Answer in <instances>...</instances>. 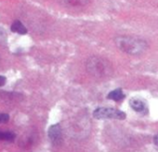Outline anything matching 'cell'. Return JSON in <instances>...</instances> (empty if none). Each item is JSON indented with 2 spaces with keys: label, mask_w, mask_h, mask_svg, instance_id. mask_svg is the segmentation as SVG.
<instances>
[{
  "label": "cell",
  "mask_w": 158,
  "mask_h": 152,
  "mask_svg": "<svg viewBox=\"0 0 158 152\" xmlns=\"http://www.w3.org/2000/svg\"><path fill=\"white\" fill-rule=\"evenodd\" d=\"M117 47L129 55L139 56L148 49V43L139 37L133 36H118L115 38Z\"/></svg>",
  "instance_id": "1"
},
{
  "label": "cell",
  "mask_w": 158,
  "mask_h": 152,
  "mask_svg": "<svg viewBox=\"0 0 158 152\" xmlns=\"http://www.w3.org/2000/svg\"><path fill=\"white\" fill-rule=\"evenodd\" d=\"M87 72L97 79H105L112 75L113 67L112 64L105 58L91 57L86 63Z\"/></svg>",
  "instance_id": "2"
},
{
  "label": "cell",
  "mask_w": 158,
  "mask_h": 152,
  "mask_svg": "<svg viewBox=\"0 0 158 152\" xmlns=\"http://www.w3.org/2000/svg\"><path fill=\"white\" fill-rule=\"evenodd\" d=\"M93 116L96 120H106V119L124 120L126 118L125 112L116 110L114 108H106V107L97 108L94 111Z\"/></svg>",
  "instance_id": "3"
},
{
  "label": "cell",
  "mask_w": 158,
  "mask_h": 152,
  "mask_svg": "<svg viewBox=\"0 0 158 152\" xmlns=\"http://www.w3.org/2000/svg\"><path fill=\"white\" fill-rule=\"evenodd\" d=\"M48 137L51 142L55 145H58L62 141V131L59 124H54L50 126L48 130Z\"/></svg>",
  "instance_id": "4"
},
{
  "label": "cell",
  "mask_w": 158,
  "mask_h": 152,
  "mask_svg": "<svg viewBox=\"0 0 158 152\" xmlns=\"http://www.w3.org/2000/svg\"><path fill=\"white\" fill-rule=\"evenodd\" d=\"M130 105L131 109L139 113H144L147 111V105L146 103L140 98H131L130 100Z\"/></svg>",
  "instance_id": "5"
},
{
  "label": "cell",
  "mask_w": 158,
  "mask_h": 152,
  "mask_svg": "<svg viewBox=\"0 0 158 152\" xmlns=\"http://www.w3.org/2000/svg\"><path fill=\"white\" fill-rule=\"evenodd\" d=\"M60 1L62 5L66 7H85L90 3L89 0H60Z\"/></svg>",
  "instance_id": "6"
},
{
  "label": "cell",
  "mask_w": 158,
  "mask_h": 152,
  "mask_svg": "<svg viewBox=\"0 0 158 152\" xmlns=\"http://www.w3.org/2000/svg\"><path fill=\"white\" fill-rule=\"evenodd\" d=\"M107 98L115 100V101H121L122 99L125 98V95L123 94V92H122V90L120 88H118L116 90L111 91L107 95Z\"/></svg>",
  "instance_id": "7"
},
{
  "label": "cell",
  "mask_w": 158,
  "mask_h": 152,
  "mask_svg": "<svg viewBox=\"0 0 158 152\" xmlns=\"http://www.w3.org/2000/svg\"><path fill=\"white\" fill-rule=\"evenodd\" d=\"M11 31L19 34H25L27 33V29L26 27L19 21V20H15L12 25H11Z\"/></svg>",
  "instance_id": "8"
},
{
  "label": "cell",
  "mask_w": 158,
  "mask_h": 152,
  "mask_svg": "<svg viewBox=\"0 0 158 152\" xmlns=\"http://www.w3.org/2000/svg\"><path fill=\"white\" fill-rule=\"evenodd\" d=\"M15 139V135L11 132H0V140L13 141Z\"/></svg>",
  "instance_id": "9"
},
{
  "label": "cell",
  "mask_w": 158,
  "mask_h": 152,
  "mask_svg": "<svg viewBox=\"0 0 158 152\" xmlns=\"http://www.w3.org/2000/svg\"><path fill=\"white\" fill-rule=\"evenodd\" d=\"M9 120V116L6 113H0V124H5L6 122H8Z\"/></svg>",
  "instance_id": "10"
},
{
  "label": "cell",
  "mask_w": 158,
  "mask_h": 152,
  "mask_svg": "<svg viewBox=\"0 0 158 152\" xmlns=\"http://www.w3.org/2000/svg\"><path fill=\"white\" fill-rule=\"evenodd\" d=\"M0 42L1 43L6 42V33H5V31L2 28H0Z\"/></svg>",
  "instance_id": "11"
},
{
  "label": "cell",
  "mask_w": 158,
  "mask_h": 152,
  "mask_svg": "<svg viewBox=\"0 0 158 152\" xmlns=\"http://www.w3.org/2000/svg\"><path fill=\"white\" fill-rule=\"evenodd\" d=\"M6 82V77H5V76H2V75H0V86H3V85H5Z\"/></svg>",
  "instance_id": "12"
},
{
  "label": "cell",
  "mask_w": 158,
  "mask_h": 152,
  "mask_svg": "<svg viewBox=\"0 0 158 152\" xmlns=\"http://www.w3.org/2000/svg\"><path fill=\"white\" fill-rule=\"evenodd\" d=\"M154 143H155L156 146H158V135H156V136L155 137V138H154Z\"/></svg>",
  "instance_id": "13"
}]
</instances>
